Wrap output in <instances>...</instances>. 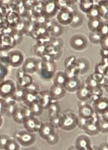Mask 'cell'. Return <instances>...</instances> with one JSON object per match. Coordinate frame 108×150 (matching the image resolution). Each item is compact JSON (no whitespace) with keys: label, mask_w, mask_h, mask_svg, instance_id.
<instances>
[{"label":"cell","mask_w":108,"mask_h":150,"mask_svg":"<svg viewBox=\"0 0 108 150\" xmlns=\"http://www.w3.org/2000/svg\"><path fill=\"white\" fill-rule=\"evenodd\" d=\"M16 89V83L13 80H5L0 84V97L6 100L10 99Z\"/></svg>","instance_id":"6da1fadb"},{"label":"cell","mask_w":108,"mask_h":150,"mask_svg":"<svg viewBox=\"0 0 108 150\" xmlns=\"http://www.w3.org/2000/svg\"><path fill=\"white\" fill-rule=\"evenodd\" d=\"M78 125V118L73 113H68L60 117L59 127L64 130L72 129Z\"/></svg>","instance_id":"7a4b0ae2"},{"label":"cell","mask_w":108,"mask_h":150,"mask_svg":"<svg viewBox=\"0 0 108 150\" xmlns=\"http://www.w3.org/2000/svg\"><path fill=\"white\" fill-rule=\"evenodd\" d=\"M37 99L43 109H48L52 100L49 91H40L37 95Z\"/></svg>","instance_id":"3957f363"},{"label":"cell","mask_w":108,"mask_h":150,"mask_svg":"<svg viewBox=\"0 0 108 150\" xmlns=\"http://www.w3.org/2000/svg\"><path fill=\"white\" fill-rule=\"evenodd\" d=\"M74 144L77 150H86L91 146L89 138L84 135H80L76 138Z\"/></svg>","instance_id":"277c9868"},{"label":"cell","mask_w":108,"mask_h":150,"mask_svg":"<svg viewBox=\"0 0 108 150\" xmlns=\"http://www.w3.org/2000/svg\"><path fill=\"white\" fill-rule=\"evenodd\" d=\"M65 89L63 87L53 84L49 91L52 100L57 101L62 98L65 93Z\"/></svg>","instance_id":"5b68a950"},{"label":"cell","mask_w":108,"mask_h":150,"mask_svg":"<svg viewBox=\"0 0 108 150\" xmlns=\"http://www.w3.org/2000/svg\"><path fill=\"white\" fill-rule=\"evenodd\" d=\"M39 62L34 60L26 61L23 64L22 68L26 74L31 75L38 71Z\"/></svg>","instance_id":"8992f818"},{"label":"cell","mask_w":108,"mask_h":150,"mask_svg":"<svg viewBox=\"0 0 108 150\" xmlns=\"http://www.w3.org/2000/svg\"><path fill=\"white\" fill-rule=\"evenodd\" d=\"M80 83L76 76L68 78L64 87L65 89L70 91H74L77 90L80 87Z\"/></svg>","instance_id":"52a82bcc"},{"label":"cell","mask_w":108,"mask_h":150,"mask_svg":"<svg viewBox=\"0 0 108 150\" xmlns=\"http://www.w3.org/2000/svg\"><path fill=\"white\" fill-rule=\"evenodd\" d=\"M19 105V103L10 99L6 100L5 104L3 113L8 117H12V114Z\"/></svg>","instance_id":"ba28073f"},{"label":"cell","mask_w":108,"mask_h":150,"mask_svg":"<svg viewBox=\"0 0 108 150\" xmlns=\"http://www.w3.org/2000/svg\"><path fill=\"white\" fill-rule=\"evenodd\" d=\"M53 77V85L63 87L68 79L66 74L62 72L55 73Z\"/></svg>","instance_id":"9c48e42d"},{"label":"cell","mask_w":108,"mask_h":150,"mask_svg":"<svg viewBox=\"0 0 108 150\" xmlns=\"http://www.w3.org/2000/svg\"><path fill=\"white\" fill-rule=\"evenodd\" d=\"M28 107L32 115L36 117L41 114L43 109L37 99L32 102Z\"/></svg>","instance_id":"30bf717a"},{"label":"cell","mask_w":108,"mask_h":150,"mask_svg":"<svg viewBox=\"0 0 108 150\" xmlns=\"http://www.w3.org/2000/svg\"><path fill=\"white\" fill-rule=\"evenodd\" d=\"M79 112L80 117L85 119L92 117L93 115L92 107L88 105H85L81 107Z\"/></svg>","instance_id":"8fae6325"},{"label":"cell","mask_w":108,"mask_h":150,"mask_svg":"<svg viewBox=\"0 0 108 150\" xmlns=\"http://www.w3.org/2000/svg\"><path fill=\"white\" fill-rule=\"evenodd\" d=\"M73 17V13L70 12L66 9L60 13L58 17L59 20L62 24H68L72 22Z\"/></svg>","instance_id":"7c38bea8"},{"label":"cell","mask_w":108,"mask_h":150,"mask_svg":"<svg viewBox=\"0 0 108 150\" xmlns=\"http://www.w3.org/2000/svg\"><path fill=\"white\" fill-rule=\"evenodd\" d=\"M33 78L31 75L25 73L19 80H17L16 84L24 88H25L33 81Z\"/></svg>","instance_id":"4fadbf2b"},{"label":"cell","mask_w":108,"mask_h":150,"mask_svg":"<svg viewBox=\"0 0 108 150\" xmlns=\"http://www.w3.org/2000/svg\"><path fill=\"white\" fill-rule=\"evenodd\" d=\"M16 89L15 91L10 99L18 103H22L25 91V88L22 87L16 84Z\"/></svg>","instance_id":"5bb4252c"},{"label":"cell","mask_w":108,"mask_h":150,"mask_svg":"<svg viewBox=\"0 0 108 150\" xmlns=\"http://www.w3.org/2000/svg\"><path fill=\"white\" fill-rule=\"evenodd\" d=\"M48 109L50 117H57L59 116L60 107L57 101L52 100Z\"/></svg>","instance_id":"9a60e30c"},{"label":"cell","mask_w":108,"mask_h":150,"mask_svg":"<svg viewBox=\"0 0 108 150\" xmlns=\"http://www.w3.org/2000/svg\"><path fill=\"white\" fill-rule=\"evenodd\" d=\"M92 93L90 90V88L87 87L81 86L77 90V95L78 97L81 100H87L91 97Z\"/></svg>","instance_id":"2e32d148"},{"label":"cell","mask_w":108,"mask_h":150,"mask_svg":"<svg viewBox=\"0 0 108 150\" xmlns=\"http://www.w3.org/2000/svg\"><path fill=\"white\" fill-rule=\"evenodd\" d=\"M95 103V108L100 113H102L107 110L108 101L107 99H99Z\"/></svg>","instance_id":"e0dca14e"},{"label":"cell","mask_w":108,"mask_h":150,"mask_svg":"<svg viewBox=\"0 0 108 150\" xmlns=\"http://www.w3.org/2000/svg\"><path fill=\"white\" fill-rule=\"evenodd\" d=\"M36 100L37 95L32 94L25 91L22 103L25 105L28 106L32 102Z\"/></svg>","instance_id":"ac0fdd59"},{"label":"cell","mask_w":108,"mask_h":150,"mask_svg":"<svg viewBox=\"0 0 108 150\" xmlns=\"http://www.w3.org/2000/svg\"><path fill=\"white\" fill-rule=\"evenodd\" d=\"M25 89L27 92L36 96L37 95L40 91L39 85L34 81Z\"/></svg>","instance_id":"d6986e66"},{"label":"cell","mask_w":108,"mask_h":150,"mask_svg":"<svg viewBox=\"0 0 108 150\" xmlns=\"http://www.w3.org/2000/svg\"><path fill=\"white\" fill-rule=\"evenodd\" d=\"M81 3V9L85 12H90L92 9L93 3L92 1H83Z\"/></svg>","instance_id":"ffe728a7"},{"label":"cell","mask_w":108,"mask_h":150,"mask_svg":"<svg viewBox=\"0 0 108 150\" xmlns=\"http://www.w3.org/2000/svg\"><path fill=\"white\" fill-rule=\"evenodd\" d=\"M8 72V70L7 67L4 65L0 64V78L5 80Z\"/></svg>","instance_id":"44dd1931"},{"label":"cell","mask_w":108,"mask_h":150,"mask_svg":"<svg viewBox=\"0 0 108 150\" xmlns=\"http://www.w3.org/2000/svg\"><path fill=\"white\" fill-rule=\"evenodd\" d=\"M74 41V42H72L73 47L76 48L77 47L78 49H79V48H81V46L82 47H83L82 46L83 45L85 42L84 40L80 38L79 39L78 38L77 39H76Z\"/></svg>","instance_id":"7402d4cb"},{"label":"cell","mask_w":108,"mask_h":150,"mask_svg":"<svg viewBox=\"0 0 108 150\" xmlns=\"http://www.w3.org/2000/svg\"><path fill=\"white\" fill-rule=\"evenodd\" d=\"M81 21H82V19L80 15L79 16V15H74L73 14L72 22L73 24L74 25L75 24V26H77V24H78L79 23H80Z\"/></svg>","instance_id":"603a6c76"},{"label":"cell","mask_w":108,"mask_h":150,"mask_svg":"<svg viewBox=\"0 0 108 150\" xmlns=\"http://www.w3.org/2000/svg\"><path fill=\"white\" fill-rule=\"evenodd\" d=\"M6 100L0 97V114H4L3 111L4 107L6 102Z\"/></svg>","instance_id":"cb8c5ba5"},{"label":"cell","mask_w":108,"mask_h":150,"mask_svg":"<svg viewBox=\"0 0 108 150\" xmlns=\"http://www.w3.org/2000/svg\"><path fill=\"white\" fill-rule=\"evenodd\" d=\"M98 150H108V144L106 143L101 144L98 148Z\"/></svg>","instance_id":"d4e9b609"},{"label":"cell","mask_w":108,"mask_h":150,"mask_svg":"<svg viewBox=\"0 0 108 150\" xmlns=\"http://www.w3.org/2000/svg\"><path fill=\"white\" fill-rule=\"evenodd\" d=\"M68 150H77L75 148H74L72 147V148H69Z\"/></svg>","instance_id":"484cf974"}]
</instances>
